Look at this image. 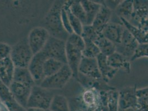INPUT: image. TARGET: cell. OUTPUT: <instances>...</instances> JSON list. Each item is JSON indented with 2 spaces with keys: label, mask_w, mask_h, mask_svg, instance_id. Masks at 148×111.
<instances>
[{
  "label": "cell",
  "mask_w": 148,
  "mask_h": 111,
  "mask_svg": "<svg viewBox=\"0 0 148 111\" xmlns=\"http://www.w3.org/2000/svg\"><path fill=\"white\" fill-rule=\"evenodd\" d=\"M73 77V72L67 64H65L58 72L44 78L39 86L47 89H62Z\"/></svg>",
  "instance_id": "4"
},
{
  "label": "cell",
  "mask_w": 148,
  "mask_h": 111,
  "mask_svg": "<svg viewBox=\"0 0 148 111\" xmlns=\"http://www.w3.org/2000/svg\"><path fill=\"white\" fill-rule=\"evenodd\" d=\"M124 29L125 27L121 22L118 23L111 21L106 25L101 33L105 38L117 45L121 43Z\"/></svg>",
  "instance_id": "14"
},
{
  "label": "cell",
  "mask_w": 148,
  "mask_h": 111,
  "mask_svg": "<svg viewBox=\"0 0 148 111\" xmlns=\"http://www.w3.org/2000/svg\"><path fill=\"white\" fill-rule=\"evenodd\" d=\"M0 99L6 105L14 99L10 91L9 87L7 86L0 80Z\"/></svg>",
  "instance_id": "31"
},
{
  "label": "cell",
  "mask_w": 148,
  "mask_h": 111,
  "mask_svg": "<svg viewBox=\"0 0 148 111\" xmlns=\"http://www.w3.org/2000/svg\"><path fill=\"white\" fill-rule=\"evenodd\" d=\"M50 36L49 33L45 27H38L31 30L28 42L34 55L43 49Z\"/></svg>",
  "instance_id": "6"
},
{
  "label": "cell",
  "mask_w": 148,
  "mask_h": 111,
  "mask_svg": "<svg viewBox=\"0 0 148 111\" xmlns=\"http://www.w3.org/2000/svg\"><path fill=\"white\" fill-rule=\"evenodd\" d=\"M96 59L102 79L108 82L115 76L118 71L111 67L109 65L107 62V56L100 53Z\"/></svg>",
  "instance_id": "19"
},
{
  "label": "cell",
  "mask_w": 148,
  "mask_h": 111,
  "mask_svg": "<svg viewBox=\"0 0 148 111\" xmlns=\"http://www.w3.org/2000/svg\"><path fill=\"white\" fill-rule=\"evenodd\" d=\"M80 1L86 15V25H91L101 9L103 2L99 3L97 1L90 0H83Z\"/></svg>",
  "instance_id": "21"
},
{
  "label": "cell",
  "mask_w": 148,
  "mask_h": 111,
  "mask_svg": "<svg viewBox=\"0 0 148 111\" xmlns=\"http://www.w3.org/2000/svg\"><path fill=\"white\" fill-rule=\"evenodd\" d=\"M9 88L15 101L26 109L32 87L12 81Z\"/></svg>",
  "instance_id": "12"
},
{
  "label": "cell",
  "mask_w": 148,
  "mask_h": 111,
  "mask_svg": "<svg viewBox=\"0 0 148 111\" xmlns=\"http://www.w3.org/2000/svg\"><path fill=\"white\" fill-rule=\"evenodd\" d=\"M81 102L82 105L86 109L102 107L99 92L95 89H86L82 94Z\"/></svg>",
  "instance_id": "18"
},
{
  "label": "cell",
  "mask_w": 148,
  "mask_h": 111,
  "mask_svg": "<svg viewBox=\"0 0 148 111\" xmlns=\"http://www.w3.org/2000/svg\"><path fill=\"white\" fill-rule=\"evenodd\" d=\"M49 110L51 111H71L68 99L62 94L54 96Z\"/></svg>",
  "instance_id": "26"
},
{
  "label": "cell",
  "mask_w": 148,
  "mask_h": 111,
  "mask_svg": "<svg viewBox=\"0 0 148 111\" xmlns=\"http://www.w3.org/2000/svg\"><path fill=\"white\" fill-rule=\"evenodd\" d=\"M102 111H109V110H108L107 107H102Z\"/></svg>",
  "instance_id": "42"
},
{
  "label": "cell",
  "mask_w": 148,
  "mask_h": 111,
  "mask_svg": "<svg viewBox=\"0 0 148 111\" xmlns=\"http://www.w3.org/2000/svg\"><path fill=\"white\" fill-rule=\"evenodd\" d=\"M25 111H45L43 110L36 108H27L25 109Z\"/></svg>",
  "instance_id": "41"
},
{
  "label": "cell",
  "mask_w": 148,
  "mask_h": 111,
  "mask_svg": "<svg viewBox=\"0 0 148 111\" xmlns=\"http://www.w3.org/2000/svg\"><path fill=\"white\" fill-rule=\"evenodd\" d=\"M100 34V33H98L93 28L92 25H86L84 26L83 31L81 36L83 39L89 40L95 42Z\"/></svg>",
  "instance_id": "30"
},
{
  "label": "cell",
  "mask_w": 148,
  "mask_h": 111,
  "mask_svg": "<svg viewBox=\"0 0 148 111\" xmlns=\"http://www.w3.org/2000/svg\"><path fill=\"white\" fill-rule=\"evenodd\" d=\"M0 111H9L6 105H5L0 99Z\"/></svg>",
  "instance_id": "40"
},
{
  "label": "cell",
  "mask_w": 148,
  "mask_h": 111,
  "mask_svg": "<svg viewBox=\"0 0 148 111\" xmlns=\"http://www.w3.org/2000/svg\"><path fill=\"white\" fill-rule=\"evenodd\" d=\"M94 43L99 47L101 53L107 57L113 54L116 51V45L110 40L105 38L102 35V33L99 35L98 38Z\"/></svg>",
  "instance_id": "25"
},
{
  "label": "cell",
  "mask_w": 148,
  "mask_h": 111,
  "mask_svg": "<svg viewBox=\"0 0 148 111\" xmlns=\"http://www.w3.org/2000/svg\"><path fill=\"white\" fill-rule=\"evenodd\" d=\"M63 7L67 13L71 27L73 31V33L81 36L83 31L84 25H82V24L79 19L76 17L71 12L66 3V1L65 2Z\"/></svg>",
  "instance_id": "28"
},
{
  "label": "cell",
  "mask_w": 148,
  "mask_h": 111,
  "mask_svg": "<svg viewBox=\"0 0 148 111\" xmlns=\"http://www.w3.org/2000/svg\"><path fill=\"white\" fill-rule=\"evenodd\" d=\"M48 59L47 56L41 51L33 56L29 65L28 68L37 85H39L44 79V64Z\"/></svg>",
  "instance_id": "8"
},
{
  "label": "cell",
  "mask_w": 148,
  "mask_h": 111,
  "mask_svg": "<svg viewBox=\"0 0 148 111\" xmlns=\"http://www.w3.org/2000/svg\"><path fill=\"white\" fill-rule=\"evenodd\" d=\"M12 47L6 43H0V60L10 57Z\"/></svg>",
  "instance_id": "34"
},
{
  "label": "cell",
  "mask_w": 148,
  "mask_h": 111,
  "mask_svg": "<svg viewBox=\"0 0 148 111\" xmlns=\"http://www.w3.org/2000/svg\"><path fill=\"white\" fill-rule=\"evenodd\" d=\"M64 65L55 59L49 58L47 60L44 64V78L50 77L58 72Z\"/></svg>",
  "instance_id": "27"
},
{
  "label": "cell",
  "mask_w": 148,
  "mask_h": 111,
  "mask_svg": "<svg viewBox=\"0 0 148 111\" xmlns=\"http://www.w3.org/2000/svg\"><path fill=\"white\" fill-rule=\"evenodd\" d=\"M65 1H55L44 18L45 28L51 36L66 41L69 35L65 30L62 21V10Z\"/></svg>",
  "instance_id": "1"
},
{
  "label": "cell",
  "mask_w": 148,
  "mask_h": 111,
  "mask_svg": "<svg viewBox=\"0 0 148 111\" xmlns=\"http://www.w3.org/2000/svg\"><path fill=\"white\" fill-rule=\"evenodd\" d=\"M136 87H127L119 92V110L138 108V98L136 95Z\"/></svg>",
  "instance_id": "7"
},
{
  "label": "cell",
  "mask_w": 148,
  "mask_h": 111,
  "mask_svg": "<svg viewBox=\"0 0 148 111\" xmlns=\"http://www.w3.org/2000/svg\"><path fill=\"white\" fill-rule=\"evenodd\" d=\"M54 96L49 89L36 85L32 88L27 108H36L44 111L49 110Z\"/></svg>",
  "instance_id": "3"
},
{
  "label": "cell",
  "mask_w": 148,
  "mask_h": 111,
  "mask_svg": "<svg viewBox=\"0 0 148 111\" xmlns=\"http://www.w3.org/2000/svg\"><path fill=\"white\" fill-rule=\"evenodd\" d=\"M107 62L111 67L117 71L123 70L128 74L130 72V60L116 51L107 57Z\"/></svg>",
  "instance_id": "17"
},
{
  "label": "cell",
  "mask_w": 148,
  "mask_h": 111,
  "mask_svg": "<svg viewBox=\"0 0 148 111\" xmlns=\"http://www.w3.org/2000/svg\"><path fill=\"white\" fill-rule=\"evenodd\" d=\"M13 81L33 87L36 85L35 81L28 69L26 68H15Z\"/></svg>",
  "instance_id": "22"
},
{
  "label": "cell",
  "mask_w": 148,
  "mask_h": 111,
  "mask_svg": "<svg viewBox=\"0 0 148 111\" xmlns=\"http://www.w3.org/2000/svg\"><path fill=\"white\" fill-rule=\"evenodd\" d=\"M138 44L139 43L136 39L125 28L121 43L116 45V52L131 60Z\"/></svg>",
  "instance_id": "9"
},
{
  "label": "cell",
  "mask_w": 148,
  "mask_h": 111,
  "mask_svg": "<svg viewBox=\"0 0 148 111\" xmlns=\"http://www.w3.org/2000/svg\"><path fill=\"white\" fill-rule=\"evenodd\" d=\"M5 105L9 111H25V108L19 105L15 99L7 103Z\"/></svg>",
  "instance_id": "35"
},
{
  "label": "cell",
  "mask_w": 148,
  "mask_h": 111,
  "mask_svg": "<svg viewBox=\"0 0 148 111\" xmlns=\"http://www.w3.org/2000/svg\"><path fill=\"white\" fill-rule=\"evenodd\" d=\"M148 17V1H133V12L130 23L139 27Z\"/></svg>",
  "instance_id": "13"
},
{
  "label": "cell",
  "mask_w": 148,
  "mask_h": 111,
  "mask_svg": "<svg viewBox=\"0 0 148 111\" xmlns=\"http://www.w3.org/2000/svg\"><path fill=\"white\" fill-rule=\"evenodd\" d=\"M124 27L130 32L139 44L148 43V33L140 27L132 24L128 21L119 18Z\"/></svg>",
  "instance_id": "20"
},
{
  "label": "cell",
  "mask_w": 148,
  "mask_h": 111,
  "mask_svg": "<svg viewBox=\"0 0 148 111\" xmlns=\"http://www.w3.org/2000/svg\"><path fill=\"white\" fill-rule=\"evenodd\" d=\"M33 56L28 39L24 38L12 47L10 57L15 68H28Z\"/></svg>",
  "instance_id": "2"
},
{
  "label": "cell",
  "mask_w": 148,
  "mask_h": 111,
  "mask_svg": "<svg viewBox=\"0 0 148 111\" xmlns=\"http://www.w3.org/2000/svg\"><path fill=\"white\" fill-rule=\"evenodd\" d=\"M139 27H140L148 33V17L142 24L139 26Z\"/></svg>",
  "instance_id": "39"
},
{
  "label": "cell",
  "mask_w": 148,
  "mask_h": 111,
  "mask_svg": "<svg viewBox=\"0 0 148 111\" xmlns=\"http://www.w3.org/2000/svg\"><path fill=\"white\" fill-rule=\"evenodd\" d=\"M62 26H63L65 30L66 31V32L68 33V34L70 35L73 33V31L71 27L67 13H66V10H65V8H64V7H62Z\"/></svg>",
  "instance_id": "33"
},
{
  "label": "cell",
  "mask_w": 148,
  "mask_h": 111,
  "mask_svg": "<svg viewBox=\"0 0 148 111\" xmlns=\"http://www.w3.org/2000/svg\"><path fill=\"white\" fill-rule=\"evenodd\" d=\"M85 42V49L82 52L83 57L91 58H96L101 53L97 46L92 41L84 39Z\"/></svg>",
  "instance_id": "29"
},
{
  "label": "cell",
  "mask_w": 148,
  "mask_h": 111,
  "mask_svg": "<svg viewBox=\"0 0 148 111\" xmlns=\"http://www.w3.org/2000/svg\"><path fill=\"white\" fill-rule=\"evenodd\" d=\"M104 2V1H103ZM112 11L105 5L104 2L93 21L92 26L98 33H101L106 25L111 22Z\"/></svg>",
  "instance_id": "15"
},
{
  "label": "cell",
  "mask_w": 148,
  "mask_h": 111,
  "mask_svg": "<svg viewBox=\"0 0 148 111\" xmlns=\"http://www.w3.org/2000/svg\"><path fill=\"white\" fill-rule=\"evenodd\" d=\"M83 51L71 43L66 41V55L67 65L71 69L73 77L76 78L79 73V67L83 57Z\"/></svg>",
  "instance_id": "10"
},
{
  "label": "cell",
  "mask_w": 148,
  "mask_h": 111,
  "mask_svg": "<svg viewBox=\"0 0 148 111\" xmlns=\"http://www.w3.org/2000/svg\"><path fill=\"white\" fill-rule=\"evenodd\" d=\"M51 111V110H50L49 109V110H46V111Z\"/></svg>",
  "instance_id": "43"
},
{
  "label": "cell",
  "mask_w": 148,
  "mask_h": 111,
  "mask_svg": "<svg viewBox=\"0 0 148 111\" xmlns=\"http://www.w3.org/2000/svg\"><path fill=\"white\" fill-rule=\"evenodd\" d=\"M143 57L148 58V43L139 44L130 61H133Z\"/></svg>",
  "instance_id": "32"
},
{
  "label": "cell",
  "mask_w": 148,
  "mask_h": 111,
  "mask_svg": "<svg viewBox=\"0 0 148 111\" xmlns=\"http://www.w3.org/2000/svg\"><path fill=\"white\" fill-rule=\"evenodd\" d=\"M121 2V1H104V3L106 6L108 7L110 10L113 11V10H116Z\"/></svg>",
  "instance_id": "38"
},
{
  "label": "cell",
  "mask_w": 148,
  "mask_h": 111,
  "mask_svg": "<svg viewBox=\"0 0 148 111\" xmlns=\"http://www.w3.org/2000/svg\"><path fill=\"white\" fill-rule=\"evenodd\" d=\"M119 18H122L130 22L133 12V1H121L115 10Z\"/></svg>",
  "instance_id": "23"
},
{
  "label": "cell",
  "mask_w": 148,
  "mask_h": 111,
  "mask_svg": "<svg viewBox=\"0 0 148 111\" xmlns=\"http://www.w3.org/2000/svg\"><path fill=\"white\" fill-rule=\"evenodd\" d=\"M14 69L10 57L0 60V80L7 86H10L12 82Z\"/></svg>",
  "instance_id": "16"
},
{
  "label": "cell",
  "mask_w": 148,
  "mask_h": 111,
  "mask_svg": "<svg viewBox=\"0 0 148 111\" xmlns=\"http://www.w3.org/2000/svg\"><path fill=\"white\" fill-rule=\"evenodd\" d=\"M136 95L138 99H148V87L136 89Z\"/></svg>",
  "instance_id": "37"
},
{
  "label": "cell",
  "mask_w": 148,
  "mask_h": 111,
  "mask_svg": "<svg viewBox=\"0 0 148 111\" xmlns=\"http://www.w3.org/2000/svg\"><path fill=\"white\" fill-rule=\"evenodd\" d=\"M42 51L48 59H55L64 64H67L65 41L50 36Z\"/></svg>",
  "instance_id": "5"
},
{
  "label": "cell",
  "mask_w": 148,
  "mask_h": 111,
  "mask_svg": "<svg viewBox=\"0 0 148 111\" xmlns=\"http://www.w3.org/2000/svg\"><path fill=\"white\" fill-rule=\"evenodd\" d=\"M138 108L140 111H148V99H138Z\"/></svg>",
  "instance_id": "36"
},
{
  "label": "cell",
  "mask_w": 148,
  "mask_h": 111,
  "mask_svg": "<svg viewBox=\"0 0 148 111\" xmlns=\"http://www.w3.org/2000/svg\"><path fill=\"white\" fill-rule=\"evenodd\" d=\"M66 3L71 12L80 21L82 25H86V15L80 1H68Z\"/></svg>",
  "instance_id": "24"
},
{
  "label": "cell",
  "mask_w": 148,
  "mask_h": 111,
  "mask_svg": "<svg viewBox=\"0 0 148 111\" xmlns=\"http://www.w3.org/2000/svg\"><path fill=\"white\" fill-rule=\"evenodd\" d=\"M79 73L96 80H103L96 58L83 57L79 67Z\"/></svg>",
  "instance_id": "11"
}]
</instances>
